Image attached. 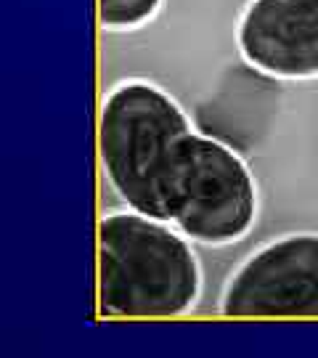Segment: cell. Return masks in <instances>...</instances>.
Instances as JSON below:
<instances>
[{
    "instance_id": "6da1fadb",
    "label": "cell",
    "mask_w": 318,
    "mask_h": 358,
    "mask_svg": "<svg viewBox=\"0 0 318 358\" xmlns=\"http://www.w3.org/2000/svg\"><path fill=\"white\" fill-rule=\"evenodd\" d=\"M99 313L106 319H180L199 306L202 260L165 217L125 207L99 220Z\"/></svg>"
},
{
    "instance_id": "7a4b0ae2",
    "label": "cell",
    "mask_w": 318,
    "mask_h": 358,
    "mask_svg": "<svg viewBox=\"0 0 318 358\" xmlns=\"http://www.w3.org/2000/svg\"><path fill=\"white\" fill-rule=\"evenodd\" d=\"M194 128L180 101L146 77L109 88L99 109V162L125 207L170 215V176L180 141Z\"/></svg>"
},
{
    "instance_id": "3957f363",
    "label": "cell",
    "mask_w": 318,
    "mask_h": 358,
    "mask_svg": "<svg viewBox=\"0 0 318 358\" xmlns=\"http://www.w3.org/2000/svg\"><path fill=\"white\" fill-rule=\"evenodd\" d=\"M260 194L252 167L231 143L191 130L170 176V215L194 244L231 247L252 234Z\"/></svg>"
},
{
    "instance_id": "277c9868",
    "label": "cell",
    "mask_w": 318,
    "mask_h": 358,
    "mask_svg": "<svg viewBox=\"0 0 318 358\" xmlns=\"http://www.w3.org/2000/svg\"><path fill=\"white\" fill-rule=\"evenodd\" d=\"M217 308L229 319H318V231L260 244L229 273Z\"/></svg>"
},
{
    "instance_id": "5b68a950",
    "label": "cell",
    "mask_w": 318,
    "mask_h": 358,
    "mask_svg": "<svg viewBox=\"0 0 318 358\" xmlns=\"http://www.w3.org/2000/svg\"><path fill=\"white\" fill-rule=\"evenodd\" d=\"M250 69L273 80H318V0H250L236 22Z\"/></svg>"
},
{
    "instance_id": "8992f818",
    "label": "cell",
    "mask_w": 318,
    "mask_h": 358,
    "mask_svg": "<svg viewBox=\"0 0 318 358\" xmlns=\"http://www.w3.org/2000/svg\"><path fill=\"white\" fill-rule=\"evenodd\" d=\"M165 0H99V24L103 32H138L159 16Z\"/></svg>"
}]
</instances>
